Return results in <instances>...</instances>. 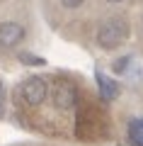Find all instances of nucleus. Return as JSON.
Returning <instances> with one entry per match:
<instances>
[{
  "label": "nucleus",
  "instance_id": "20e7f679",
  "mask_svg": "<svg viewBox=\"0 0 143 146\" xmlns=\"http://www.w3.org/2000/svg\"><path fill=\"white\" fill-rule=\"evenodd\" d=\"M24 39V27L17 22H3L0 25V46L3 49H12Z\"/></svg>",
  "mask_w": 143,
  "mask_h": 146
},
{
  "label": "nucleus",
  "instance_id": "1a4fd4ad",
  "mask_svg": "<svg viewBox=\"0 0 143 146\" xmlns=\"http://www.w3.org/2000/svg\"><path fill=\"white\" fill-rule=\"evenodd\" d=\"M3 98H5V85H0V112H3Z\"/></svg>",
  "mask_w": 143,
  "mask_h": 146
},
{
  "label": "nucleus",
  "instance_id": "f03ea898",
  "mask_svg": "<svg viewBox=\"0 0 143 146\" xmlns=\"http://www.w3.org/2000/svg\"><path fill=\"white\" fill-rule=\"evenodd\" d=\"M20 95H22V100H24L29 107H39L46 100V95H49V83H46L41 76H29V78L22 83Z\"/></svg>",
  "mask_w": 143,
  "mask_h": 146
},
{
  "label": "nucleus",
  "instance_id": "423d86ee",
  "mask_svg": "<svg viewBox=\"0 0 143 146\" xmlns=\"http://www.w3.org/2000/svg\"><path fill=\"white\" fill-rule=\"evenodd\" d=\"M20 61H22V63H27V66H44V58L29 56V54H20Z\"/></svg>",
  "mask_w": 143,
  "mask_h": 146
},
{
  "label": "nucleus",
  "instance_id": "6e6552de",
  "mask_svg": "<svg viewBox=\"0 0 143 146\" xmlns=\"http://www.w3.org/2000/svg\"><path fill=\"white\" fill-rule=\"evenodd\" d=\"M63 3V7H68V10H75V7H80L85 0H61Z\"/></svg>",
  "mask_w": 143,
  "mask_h": 146
},
{
  "label": "nucleus",
  "instance_id": "39448f33",
  "mask_svg": "<svg viewBox=\"0 0 143 146\" xmlns=\"http://www.w3.org/2000/svg\"><path fill=\"white\" fill-rule=\"evenodd\" d=\"M97 85H100V90H102L104 100H114V98H117L119 85L114 83V80H109L107 76H104V73H97Z\"/></svg>",
  "mask_w": 143,
  "mask_h": 146
},
{
  "label": "nucleus",
  "instance_id": "7ed1b4c3",
  "mask_svg": "<svg viewBox=\"0 0 143 146\" xmlns=\"http://www.w3.org/2000/svg\"><path fill=\"white\" fill-rule=\"evenodd\" d=\"M53 105H56V110H73L78 102V88L71 83V80H58L56 85H53Z\"/></svg>",
  "mask_w": 143,
  "mask_h": 146
},
{
  "label": "nucleus",
  "instance_id": "f257e3e1",
  "mask_svg": "<svg viewBox=\"0 0 143 146\" xmlns=\"http://www.w3.org/2000/svg\"><path fill=\"white\" fill-rule=\"evenodd\" d=\"M129 36V22L112 17V20H104L97 29V44L102 49H117L119 44L126 42Z\"/></svg>",
  "mask_w": 143,
  "mask_h": 146
},
{
  "label": "nucleus",
  "instance_id": "0eeeda50",
  "mask_svg": "<svg viewBox=\"0 0 143 146\" xmlns=\"http://www.w3.org/2000/svg\"><path fill=\"white\" fill-rule=\"evenodd\" d=\"M129 141H131V146H143V131L138 134V131H131L129 134Z\"/></svg>",
  "mask_w": 143,
  "mask_h": 146
},
{
  "label": "nucleus",
  "instance_id": "9d476101",
  "mask_svg": "<svg viewBox=\"0 0 143 146\" xmlns=\"http://www.w3.org/2000/svg\"><path fill=\"white\" fill-rule=\"evenodd\" d=\"M107 3H112V5H119V3H124V0H107Z\"/></svg>",
  "mask_w": 143,
  "mask_h": 146
}]
</instances>
